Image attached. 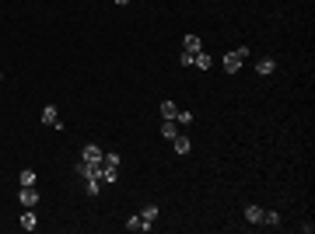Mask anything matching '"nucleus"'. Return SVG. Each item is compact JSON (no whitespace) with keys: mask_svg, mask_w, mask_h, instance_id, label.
<instances>
[{"mask_svg":"<svg viewBox=\"0 0 315 234\" xmlns=\"http://www.w3.org/2000/svg\"><path fill=\"white\" fill-rule=\"evenodd\" d=\"M161 137H165V140H175V137H179V123H175V119H165V123H161Z\"/></svg>","mask_w":315,"mask_h":234,"instance_id":"0eeeda50","label":"nucleus"},{"mask_svg":"<svg viewBox=\"0 0 315 234\" xmlns=\"http://www.w3.org/2000/svg\"><path fill=\"white\" fill-rule=\"evenodd\" d=\"M193 63H196V67H200V70H210V67H214V60H210V56H207V53H203V49H200V53H196V56H193Z\"/></svg>","mask_w":315,"mask_h":234,"instance_id":"f8f14e48","label":"nucleus"},{"mask_svg":"<svg viewBox=\"0 0 315 234\" xmlns=\"http://www.w3.org/2000/svg\"><path fill=\"white\" fill-rule=\"evenodd\" d=\"M119 182V168H102V185H116Z\"/></svg>","mask_w":315,"mask_h":234,"instance_id":"9b49d317","label":"nucleus"},{"mask_svg":"<svg viewBox=\"0 0 315 234\" xmlns=\"http://www.w3.org/2000/svg\"><path fill=\"white\" fill-rule=\"evenodd\" d=\"M42 126H56V130H63V123H60V115H56V105H46V108H42Z\"/></svg>","mask_w":315,"mask_h":234,"instance_id":"20e7f679","label":"nucleus"},{"mask_svg":"<svg viewBox=\"0 0 315 234\" xmlns=\"http://www.w3.org/2000/svg\"><path fill=\"white\" fill-rule=\"evenodd\" d=\"M172 147H175V154H189V151H193V140H189V137H186V133H179V137H175V140H172Z\"/></svg>","mask_w":315,"mask_h":234,"instance_id":"39448f33","label":"nucleus"},{"mask_svg":"<svg viewBox=\"0 0 315 234\" xmlns=\"http://www.w3.org/2000/svg\"><path fill=\"white\" fill-rule=\"evenodd\" d=\"M102 154H105V151H102L98 144H84V151H81V161H88V164H98V168H102Z\"/></svg>","mask_w":315,"mask_h":234,"instance_id":"7ed1b4c3","label":"nucleus"},{"mask_svg":"<svg viewBox=\"0 0 315 234\" xmlns=\"http://www.w3.org/2000/svg\"><path fill=\"white\" fill-rule=\"evenodd\" d=\"M18 199H21V206H25V210H35L42 196H39V189H35V185H21V192H18Z\"/></svg>","mask_w":315,"mask_h":234,"instance_id":"f03ea898","label":"nucleus"},{"mask_svg":"<svg viewBox=\"0 0 315 234\" xmlns=\"http://www.w3.org/2000/svg\"><path fill=\"white\" fill-rule=\"evenodd\" d=\"M18 224H21V231H35V227H39V217H35V210H25Z\"/></svg>","mask_w":315,"mask_h":234,"instance_id":"423d86ee","label":"nucleus"},{"mask_svg":"<svg viewBox=\"0 0 315 234\" xmlns=\"http://www.w3.org/2000/svg\"><path fill=\"white\" fill-rule=\"evenodd\" d=\"M186 49H189V53H200V49H203V39H200V35H186Z\"/></svg>","mask_w":315,"mask_h":234,"instance_id":"dca6fc26","label":"nucleus"},{"mask_svg":"<svg viewBox=\"0 0 315 234\" xmlns=\"http://www.w3.org/2000/svg\"><path fill=\"white\" fill-rule=\"evenodd\" d=\"M88 182V196H98L102 192V175H95V178H84Z\"/></svg>","mask_w":315,"mask_h":234,"instance_id":"f3484780","label":"nucleus"},{"mask_svg":"<svg viewBox=\"0 0 315 234\" xmlns=\"http://www.w3.org/2000/svg\"><path fill=\"white\" fill-rule=\"evenodd\" d=\"M102 168H119V154H116V151L102 154Z\"/></svg>","mask_w":315,"mask_h":234,"instance_id":"6ab92c4d","label":"nucleus"},{"mask_svg":"<svg viewBox=\"0 0 315 234\" xmlns=\"http://www.w3.org/2000/svg\"><path fill=\"white\" fill-rule=\"evenodd\" d=\"M263 224H266V227H277V224H280V213H277V210H263Z\"/></svg>","mask_w":315,"mask_h":234,"instance_id":"a211bd4d","label":"nucleus"},{"mask_svg":"<svg viewBox=\"0 0 315 234\" xmlns=\"http://www.w3.org/2000/svg\"><path fill=\"white\" fill-rule=\"evenodd\" d=\"M0 80H4V74H0Z\"/></svg>","mask_w":315,"mask_h":234,"instance_id":"5701e85b","label":"nucleus"},{"mask_svg":"<svg viewBox=\"0 0 315 234\" xmlns=\"http://www.w3.org/2000/svg\"><path fill=\"white\" fill-rule=\"evenodd\" d=\"M126 231H151V224H144V217H140V213H133V217L126 220Z\"/></svg>","mask_w":315,"mask_h":234,"instance_id":"9d476101","label":"nucleus"},{"mask_svg":"<svg viewBox=\"0 0 315 234\" xmlns=\"http://www.w3.org/2000/svg\"><path fill=\"white\" fill-rule=\"evenodd\" d=\"M158 213H161V210H158L154 203H151V206H144V213H140V217H144V224H151V227H154V220H158Z\"/></svg>","mask_w":315,"mask_h":234,"instance_id":"2eb2a0df","label":"nucleus"},{"mask_svg":"<svg viewBox=\"0 0 315 234\" xmlns=\"http://www.w3.org/2000/svg\"><path fill=\"white\" fill-rule=\"evenodd\" d=\"M175 123H179V126H189V123H193V112H175Z\"/></svg>","mask_w":315,"mask_h":234,"instance_id":"aec40b11","label":"nucleus"},{"mask_svg":"<svg viewBox=\"0 0 315 234\" xmlns=\"http://www.w3.org/2000/svg\"><path fill=\"white\" fill-rule=\"evenodd\" d=\"M245 220H249V224H263V206L249 203V206H245Z\"/></svg>","mask_w":315,"mask_h":234,"instance_id":"6e6552de","label":"nucleus"},{"mask_svg":"<svg viewBox=\"0 0 315 234\" xmlns=\"http://www.w3.org/2000/svg\"><path fill=\"white\" fill-rule=\"evenodd\" d=\"M18 182H21V185H39V175H35L32 168H25V171L18 175Z\"/></svg>","mask_w":315,"mask_h":234,"instance_id":"4468645a","label":"nucleus"},{"mask_svg":"<svg viewBox=\"0 0 315 234\" xmlns=\"http://www.w3.org/2000/svg\"><path fill=\"white\" fill-rule=\"evenodd\" d=\"M193 56H196V53H189V49H182V56H179V63H182V67H193Z\"/></svg>","mask_w":315,"mask_h":234,"instance_id":"412c9836","label":"nucleus"},{"mask_svg":"<svg viewBox=\"0 0 315 234\" xmlns=\"http://www.w3.org/2000/svg\"><path fill=\"white\" fill-rule=\"evenodd\" d=\"M245 56H249V46H238L235 53H228L224 56V74H238L242 63H245Z\"/></svg>","mask_w":315,"mask_h":234,"instance_id":"f257e3e1","label":"nucleus"},{"mask_svg":"<svg viewBox=\"0 0 315 234\" xmlns=\"http://www.w3.org/2000/svg\"><path fill=\"white\" fill-rule=\"evenodd\" d=\"M175 112H179V108H175V101H172V98H165V101H161V119H175Z\"/></svg>","mask_w":315,"mask_h":234,"instance_id":"ddd939ff","label":"nucleus"},{"mask_svg":"<svg viewBox=\"0 0 315 234\" xmlns=\"http://www.w3.org/2000/svg\"><path fill=\"white\" fill-rule=\"evenodd\" d=\"M112 4H116V7H126V4H130V0H112Z\"/></svg>","mask_w":315,"mask_h":234,"instance_id":"4be33fe9","label":"nucleus"},{"mask_svg":"<svg viewBox=\"0 0 315 234\" xmlns=\"http://www.w3.org/2000/svg\"><path fill=\"white\" fill-rule=\"evenodd\" d=\"M273 70H277V60H259V63H256V74H259V77H270Z\"/></svg>","mask_w":315,"mask_h":234,"instance_id":"1a4fd4ad","label":"nucleus"}]
</instances>
